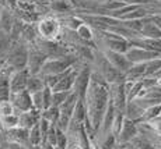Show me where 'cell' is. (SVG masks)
<instances>
[{"label":"cell","instance_id":"cell-1","mask_svg":"<svg viewBox=\"0 0 161 149\" xmlns=\"http://www.w3.org/2000/svg\"><path fill=\"white\" fill-rule=\"evenodd\" d=\"M92 67V66H91ZM84 103L87 109V120L95 132L100 130L105 111L109 105V84L95 70L91 73V82L86 92Z\"/></svg>","mask_w":161,"mask_h":149},{"label":"cell","instance_id":"cell-2","mask_svg":"<svg viewBox=\"0 0 161 149\" xmlns=\"http://www.w3.org/2000/svg\"><path fill=\"white\" fill-rule=\"evenodd\" d=\"M79 63V57L74 53L62 56V57H52L45 61L44 67L41 70L39 75H60V74L66 73Z\"/></svg>","mask_w":161,"mask_h":149},{"label":"cell","instance_id":"cell-3","mask_svg":"<svg viewBox=\"0 0 161 149\" xmlns=\"http://www.w3.org/2000/svg\"><path fill=\"white\" fill-rule=\"evenodd\" d=\"M62 25L60 20L55 15H45L36 23V32H38V38L45 39V41H59L62 36Z\"/></svg>","mask_w":161,"mask_h":149},{"label":"cell","instance_id":"cell-4","mask_svg":"<svg viewBox=\"0 0 161 149\" xmlns=\"http://www.w3.org/2000/svg\"><path fill=\"white\" fill-rule=\"evenodd\" d=\"M28 54H30L28 43H25L24 41L11 42L8 53L6 56V61L10 66H13L17 71L25 70L28 67Z\"/></svg>","mask_w":161,"mask_h":149},{"label":"cell","instance_id":"cell-5","mask_svg":"<svg viewBox=\"0 0 161 149\" xmlns=\"http://www.w3.org/2000/svg\"><path fill=\"white\" fill-rule=\"evenodd\" d=\"M92 70H95L97 73H100L104 77V80L108 84H116V82H123L125 81V75H123L120 71H118L109 61L107 60V57L104 56L103 52H98V54H95V60L91 64Z\"/></svg>","mask_w":161,"mask_h":149},{"label":"cell","instance_id":"cell-6","mask_svg":"<svg viewBox=\"0 0 161 149\" xmlns=\"http://www.w3.org/2000/svg\"><path fill=\"white\" fill-rule=\"evenodd\" d=\"M126 57L129 59L132 64H140V63H147L154 59H160L161 53L156 50H150V49L139 48V46H130V49L126 53Z\"/></svg>","mask_w":161,"mask_h":149},{"label":"cell","instance_id":"cell-7","mask_svg":"<svg viewBox=\"0 0 161 149\" xmlns=\"http://www.w3.org/2000/svg\"><path fill=\"white\" fill-rule=\"evenodd\" d=\"M91 73H92L91 64H83L79 70V74H77V78H76V82H74L73 91L76 92L81 99H84L86 92H87L90 82H91Z\"/></svg>","mask_w":161,"mask_h":149},{"label":"cell","instance_id":"cell-8","mask_svg":"<svg viewBox=\"0 0 161 149\" xmlns=\"http://www.w3.org/2000/svg\"><path fill=\"white\" fill-rule=\"evenodd\" d=\"M48 60V57L42 53V50L39 48H36L35 45L30 46V54H28V71L31 75H39L41 70L44 67L45 61Z\"/></svg>","mask_w":161,"mask_h":149},{"label":"cell","instance_id":"cell-9","mask_svg":"<svg viewBox=\"0 0 161 149\" xmlns=\"http://www.w3.org/2000/svg\"><path fill=\"white\" fill-rule=\"evenodd\" d=\"M123 82H116L109 85V100L112 102L116 110H120L125 113L126 105H128V96H126Z\"/></svg>","mask_w":161,"mask_h":149},{"label":"cell","instance_id":"cell-10","mask_svg":"<svg viewBox=\"0 0 161 149\" xmlns=\"http://www.w3.org/2000/svg\"><path fill=\"white\" fill-rule=\"evenodd\" d=\"M10 102L14 106V111L15 114H21L25 113V111H30L34 109V103H32V98H31V94L28 91H23L18 92V94H13L11 95Z\"/></svg>","mask_w":161,"mask_h":149},{"label":"cell","instance_id":"cell-11","mask_svg":"<svg viewBox=\"0 0 161 149\" xmlns=\"http://www.w3.org/2000/svg\"><path fill=\"white\" fill-rule=\"evenodd\" d=\"M104 53V56L107 57V60L109 61L111 64H112L114 67L116 68L118 71H120V73L125 75L126 73L129 71V68H130L133 64L129 61V59L126 57V54L123 53H118V52H112V50H101Z\"/></svg>","mask_w":161,"mask_h":149},{"label":"cell","instance_id":"cell-12","mask_svg":"<svg viewBox=\"0 0 161 149\" xmlns=\"http://www.w3.org/2000/svg\"><path fill=\"white\" fill-rule=\"evenodd\" d=\"M3 135H4V145L8 142H15L24 146H30V130L17 127L8 131H3Z\"/></svg>","mask_w":161,"mask_h":149},{"label":"cell","instance_id":"cell-13","mask_svg":"<svg viewBox=\"0 0 161 149\" xmlns=\"http://www.w3.org/2000/svg\"><path fill=\"white\" fill-rule=\"evenodd\" d=\"M139 135V128H137V123L132 121V120L126 119L125 117V121H123V127H122V131L120 134L118 135V145H125L132 142L136 136Z\"/></svg>","mask_w":161,"mask_h":149},{"label":"cell","instance_id":"cell-14","mask_svg":"<svg viewBox=\"0 0 161 149\" xmlns=\"http://www.w3.org/2000/svg\"><path fill=\"white\" fill-rule=\"evenodd\" d=\"M30 71L28 68L25 70H20L15 71L10 80V89H11V95L13 94H18V92L27 91V84H28V78H30Z\"/></svg>","mask_w":161,"mask_h":149},{"label":"cell","instance_id":"cell-15","mask_svg":"<svg viewBox=\"0 0 161 149\" xmlns=\"http://www.w3.org/2000/svg\"><path fill=\"white\" fill-rule=\"evenodd\" d=\"M41 117H42V111L36 110V109H32V110L25 111V113H21L18 114V127L31 130L32 127H35L39 123Z\"/></svg>","mask_w":161,"mask_h":149},{"label":"cell","instance_id":"cell-16","mask_svg":"<svg viewBox=\"0 0 161 149\" xmlns=\"http://www.w3.org/2000/svg\"><path fill=\"white\" fill-rule=\"evenodd\" d=\"M140 38L144 39H161V29L154 24V21L150 17L144 18V25L140 32Z\"/></svg>","mask_w":161,"mask_h":149},{"label":"cell","instance_id":"cell-17","mask_svg":"<svg viewBox=\"0 0 161 149\" xmlns=\"http://www.w3.org/2000/svg\"><path fill=\"white\" fill-rule=\"evenodd\" d=\"M144 111L146 110H144L140 105H137L136 100H130V102H128V105H126L125 117L129 120H132V121H135V123H140L142 120H143Z\"/></svg>","mask_w":161,"mask_h":149},{"label":"cell","instance_id":"cell-18","mask_svg":"<svg viewBox=\"0 0 161 149\" xmlns=\"http://www.w3.org/2000/svg\"><path fill=\"white\" fill-rule=\"evenodd\" d=\"M15 21H17V18H15L13 11H10L8 8H2L0 10V29L2 31H4L6 33L10 35Z\"/></svg>","mask_w":161,"mask_h":149},{"label":"cell","instance_id":"cell-19","mask_svg":"<svg viewBox=\"0 0 161 149\" xmlns=\"http://www.w3.org/2000/svg\"><path fill=\"white\" fill-rule=\"evenodd\" d=\"M49 10L52 13H56L58 15L70 14L72 11H76V7L69 2V0H52L49 4Z\"/></svg>","mask_w":161,"mask_h":149},{"label":"cell","instance_id":"cell-20","mask_svg":"<svg viewBox=\"0 0 161 149\" xmlns=\"http://www.w3.org/2000/svg\"><path fill=\"white\" fill-rule=\"evenodd\" d=\"M44 88H45V82L41 75H30L28 84H27V91H28L31 95L35 94V92L44 91Z\"/></svg>","mask_w":161,"mask_h":149},{"label":"cell","instance_id":"cell-21","mask_svg":"<svg viewBox=\"0 0 161 149\" xmlns=\"http://www.w3.org/2000/svg\"><path fill=\"white\" fill-rule=\"evenodd\" d=\"M76 33L79 35L80 39H83L84 42H92L94 41V28L90 27L88 24H81L79 28H77Z\"/></svg>","mask_w":161,"mask_h":149},{"label":"cell","instance_id":"cell-22","mask_svg":"<svg viewBox=\"0 0 161 149\" xmlns=\"http://www.w3.org/2000/svg\"><path fill=\"white\" fill-rule=\"evenodd\" d=\"M45 142L44 135L41 132V128H39V123L36 124L35 127L30 130V145H34V146H39Z\"/></svg>","mask_w":161,"mask_h":149},{"label":"cell","instance_id":"cell-23","mask_svg":"<svg viewBox=\"0 0 161 149\" xmlns=\"http://www.w3.org/2000/svg\"><path fill=\"white\" fill-rule=\"evenodd\" d=\"M0 126H2L3 131H8L18 127V116L17 114H11V116L0 117Z\"/></svg>","mask_w":161,"mask_h":149},{"label":"cell","instance_id":"cell-24","mask_svg":"<svg viewBox=\"0 0 161 149\" xmlns=\"http://www.w3.org/2000/svg\"><path fill=\"white\" fill-rule=\"evenodd\" d=\"M123 121H125V113L120 110H116L115 119H114V124H112V135H115L118 138V135L120 134L123 127Z\"/></svg>","mask_w":161,"mask_h":149},{"label":"cell","instance_id":"cell-25","mask_svg":"<svg viewBox=\"0 0 161 149\" xmlns=\"http://www.w3.org/2000/svg\"><path fill=\"white\" fill-rule=\"evenodd\" d=\"M59 117H60V111L58 107H49L42 111V119L48 120L51 124H58Z\"/></svg>","mask_w":161,"mask_h":149},{"label":"cell","instance_id":"cell-26","mask_svg":"<svg viewBox=\"0 0 161 149\" xmlns=\"http://www.w3.org/2000/svg\"><path fill=\"white\" fill-rule=\"evenodd\" d=\"M70 92H53V95H52V107H60L66 102V99L69 98Z\"/></svg>","mask_w":161,"mask_h":149},{"label":"cell","instance_id":"cell-27","mask_svg":"<svg viewBox=\"0 0 161 149\" xmlns=\"http://www.w3.org/2000/svg\"><path fill=\"white\" fill-rule=\"evenodd\" d=\"M15 114L14 106L10 100L7 102H0V117H6V116H11Z\"/></svg>","mask_w":161,"mask_h":149},{"label":"cell","instance_id":"cell-28","mask_svg":"<svg viewBox=\"0 0 161 149\" xmlns=\"http://www.w3.org/2000/svg\"><path fill=\"white\" fill-rule=\"evenodd\" d=\"M69 145V136L64 131H62L60 128H58V136H56V146L60 149H67Z\"/></svg>","mask_w":161,"mask_h":149},{"label":"cell","instance_id":"cell-29","mask_svg":"<svg viewBox=\"0 0 161 149\" xmlns=\"http://www.w3.org/2000/svg\"><path fill=\"white\" fill-rule=\"evenodd\" d=\"M31 98H32L34 109H36V110H39V111H44V96H42V91L32 94Z\"/></svg>","mask_w":161,"mask_h":149},{"label":"cell","instance_id":"cell-30","mask_svg":"<svg viewBox=\"0 0 161 149\" xmlns=\"http://www.w3.org/2000/svg\"><path fill=\"white\" fill-rule=\"evenodd\" d=\"M11 99L10 84H0V102H7Z\"/></svg>","mask_w":161,"mask_h":149},{"label":"cell","instance_id":"cell-31","mask_svg":"<svg viewBox=\"0 0 161 149\" xmlns=\"http://www.w3.org/2000/svg\"><path fill=\"white\" fill-rule=\"evenodd\" d=\"M147 124L150 126V128L153 130L156 134L161 135V116L156 117V119H153V120H150V121H148Z\"/></svg>","mask_w":161,"mask_h":149},{"label":"cell","instance_id":"cell-32","mask_svg":"<svg viewBox=\"0 0 161 149\" xmlns=\"http://www.w3.org/2000/svg\"><path fill=\"white\" fill-rule=\"evenodd\" d=\"M6 4H7L8 10L13 11V13H15V11L18 10V6H20V3H18V0H6Z\"/></svg>","mask_w":161,"mask_h":149},{"label":"cell","instance_id":"cell-33","mask_svg":"<svg viewBox=\"0 0 161 149\" xmlns=\"http://www.w3.org/2000/svg\"><path fill=\"white\" fill-rule=\"evenodd\" d=\"M52 0H31V3H34L36 6H49Z\"/></svg>","mask_w":161,"mask_h":149},{"label":"cell","instance_id":"cell-34","mask_svg":"<svg viewBox=\"0 0 161 149\" xmlns=\"http://www.w3.org/2000/svg\"><path fill=\"white\" fill-rule=\"evenodd\" d=\"M151 20H153L154 24H156V25L161 29V14H154V15H151Z\"/></svg>","mask_w":161,"mask_h":149},{"label":"cell","instance_id":"cell-35","mask_svg":"<svg viewBox=\"0 0 161 149\" xmlns=\"http://www.w3.org/2000/svg\"><path fill=\"white\" fill-rule=\"evenodd\" d=\"M67 149H84V148H83L80 144H77V142H74V141H69Z\"/></svg>","mask_w":161,"mask_h":149},{"label":"cell","instance_id":"cell-36","mask_svg":"<svg viewBox=\"0 0 161 149\" xmlns=\"http://www.w3.org/2000/svg\"><path fill=\"white\" fill-rule=\"evenodd\" d=\"M41 146H42V149H56V146H55V145L49 144V142H46V141L41 145Z\"/></svg>","mask_w":161,"mask_h":149},{"label":"cell","instance_id":"cell-37","mask_svg":"<svg viewBox=\"0 0 161 149\" xmlns=\"http://www.w3.org/2000/svg\"><path fill=\"white\" fill-rule=\"evenodd\" d=\"M70 3H72V4L74 6V7H76V10L77 8H79V0H69Z\"/></svg>","mask_w":161,"mask_h":149},{"label":"cell","instance_id":"cell-38","mask_svg":"<svg viewBox=\"0 0 161 149\" xmlns=\"http://www.w3.org/2000/svg\"><path fill=\"white\" fill-rule=\"evenodd\" d=\"M0 7H2V8H7V4H6V0H0Z\"/></svg>","mask_w":161,"mask_h":149},{"label":"cell","instance_id":"cell-39","mask_svg":"<svg viewBox=\"0 0 161 149\" xmlns=\"http://www.w3.org/2000/svg\"><path fill=\"white\" fill-rule=\"evenodd\" d=\"M28 149H42V146H41V145H39V146H34V145H30Z\"/></svg>","mask_w":161,"mask_h":149},{"label":"cell","instance_id":"cell-40","mask_svg":"<svg viewBox=\"0 0 161 149\" xmlns=\"http://www.w3.org/2000/svg\"><path fill=\"white\" fill-rule=\"evenodd\" d=\"M6 63V60L4 59H0V70H2V67H3V64Z\"/></svg>","mask_w":161,"mask_h":149},{"label":"cell","instance_id":"cell-41","mask_svg":"<svg viewBox=\"0 0 161 149\" xmlns=\"http://www.w3.org/2000/svg\"><path fill=\"white\" fill-rule=\"evenodd\" d=\"M84 2H98V3H103V2H107V0H84Z\"/></svg>","mask_w":161,"mask_h":149},{"label":"cell","instance_id":"cell-42","mask_svg":"<svg viewBox=\"0 0 161 149\" xmlns=\"http://www.w3.org/2000/svg\"><path fill=\"white\" fill-rule=\"evenodd\" d=\"M18 3H31V0H18Z\"/></svg>","mask_w":161,"mask_h":149},{"label":"cell","instance_id":"cell-43","mask_svg":"<svg viewBox=\"0 0 161 149\" xmlns=\"http://www.w3.org/2000/svg\"><path fill=\"white\" fill-rule=\"evenodd\" d=\"M116 149H128V148H125V146H120V145H118V148Z\"/></svg>","mask_w":161,"mask_h":149},{"label":"cell","instance_id":"cell-44","mask_svg":"<svg viewBox=\"0 0 161 149\" xmlns=\"http://www.w3.org/2000/svg\"><path fill=\"white\" fill-rule=\"evenodd\" d=\"M56 149H60V148H58V146H56Z\"/></svg>","mask_w":161,"mask_h":149}]
</instances>
